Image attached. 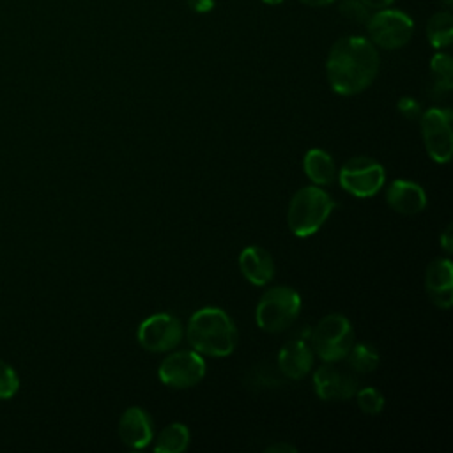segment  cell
<instances>
[{
    "label": "cell",
    "instance_id": "6da1fadb",
    "mask_svg": "<svg viewBox=\"0 0 453 453\" xmlns=\"http://www.w3.org/2000/svg\"><path fill=\"white\" fill-rule=\"evenodd\" d=\"M380 58L370 39L347 35L329 50L326 74L331 88L340 96H354L368 88L377 73Z\"/></svg>",
    "mask_w": 453,
    "mask_h": 453
},
{
    "label": "cell",
    "instance_id": "7a4b0ae2",
    "mask_svg": "<svg viewBox=\"0 0 453 453\" xmlns=\"http://www.w3.org/2000/svg\"><path fill=\"white\" fill-rule=\"evenodd\" d=\"M186 338L193 350L212 357H225L235 350L239 334L226 311L216 306H207L191 315L186 327Z\"/></svg>",
    "mask_w": 453,
    "mask_h": 453
},
{
    "label": "cell",
    "instance_id": "3957f363",
    "mask_svg": "<svg viewBox=\"0 0 453 453\" xmlns=\"http://www.w3.org/2000/svg\"><path fill=\"white\" fill-rule=\"evenodd\" d=\"M336 202L319 186H304L294 193L288 203L287 223L296 237L313 235L329 218Z\"/></svg>",
    "mask_w": 453,
    "mask_h": 453
},
{
    "label": "cell",
    "instance_id": "277c9868",
    "mask_svg": "<svg viewBox=\"0 0 453 453\" xmlns=\"http://www.w3.org/2000/svg\"><path fill=\"white\" fill-rule=\"evenodd\" d=\"M299 292L292 287L276 285L262 294L255 310V319L262 331L281 333L299 317Z\"/></svg>",
    "mask_w": 453,
    "mask_h": 453
},
{
    "label": "cell",
    "instance_id": "5b68a950",
    "mask_svg": "<svg viewBox=\"0 0 453 453\" xmlns=\"http://www.w3.org/2000/svg\"><path fill=\"white\" fill-rule=\"evenodd\" d=\"M311 343L315 354L326 363L345 359L354 343V331L349 319L340 313L322 317L311 333Z\"/></svg>",
    "mask_w": 453,
    "mask_h": 453
},
{
    "label": "cell",
    "instance_id": "8992f818",
    "mask_svg": "<svg viewBox=\"0 0 453 453\" xmlns=\"http://www.w3.org/2000/svg\"><path fill=\"white\" fill-rule=\"evenodd\" d=\"M366 30L372 44H377L382 50H398L411 41L414 21L403 11L384 7L370 14Z\"/></svg>",
    "mask_w": 453,
    "mask_h": 453
},
{
    "label": "cell",
    "instance_id": "52a82bcc",
    "mask_svg": "<svg viewBox=\"0 0 453 453\" xmlns=\"http://www.w3.org/2000/svg\"><path fill=\"white\" fill-rule=\"evenodd\" d=\"M338 180L347 193L357 198H370L382 189L386 172L380 163L366 156H356L340 168Z\"/></svg>",
    "mask_w": 453,
    "mask_h": 453
},
{
    "label": "cell",
    "instance_id": "ba28073f",
    "mask_svg": "<svg viewBox=\"0 0 453 453\" xmlns=\"http://www.w3.org/2000/svg\"><path fill=\"white\" fill-rule=\"evenodd\" d=\"M419 124L428 156L435 163H448L453 154L451 111L446 108H428L419 115Z\"/></svg>",
    "mask_w": 453,
    "mask_h": 453
},
{
    "label": "cell",
    "instance_id": "9c48e42d",
    "mask_svg": "<svg viewBox=\"0 0 453 453\" xmlns=\"http://www.w3.org/2000/svg\"><path fill=\"white\" fill-rule=\"evenodd\" d=\"M205 361L196 350H179L166 356L157 370V375L165 386L175 389H186L196 386L205 377Z\"/></svg>",
    "mask_w": 453,
    "mask_h": 453
},
{
    "label": "cell",
    "instance_id": "30bf717a",
    "mask_svg": "<svg viewBox=\"0 0 453 453\" xmlns=\"http://www.w3.org/2000/svg\"><path fill=\"white\" fill-rule=\"evenodd\" d=\"M182 324L170 313H156L138 326V343L147 352H168L182 340Z\"/></svg>",
    "mask_w": 453,
    "mask_h": 453
},
{
    "label": "cell",
    "instance_id": "8fae6325",
    "mask_svg": "<svg viewBox=\"0 0 453 453\" xmlns=\"http://www.w3.org/2000/svg\"><path fill=\"white\" fill-rule=\"evenodd\" d=\"M313 386L317 396L326 402L349 400L357 391V380L354 375L338 370L336 366L326 363L313 373Z\"/></svg>",
    "mask_w": 453,
    "mask_h": 453
},
{
    "label": "cell",
    "instance_id": "7c38bea8",
    "mask_svg": "<svg viewBox=\"0 0 453 453\" xmlns=\"http://www.w3.org/2000/svg\"><path fill=\"white\" fill-rule=\"evenodd\" d=\"M120 441L133 449H142L154 439L152 419L142 407H129L122 412L119 421Z\"/></svg>",
    "mask_w": 453,
    "mask_h": 453
},
{
    "label": "cell",
    "instance_id": "4fadbf2b",
    "mask_svg": "<svg viewBox=\"0 0 453 453\" xmlns=\"http://www.w3.org/2000/svg\"><path fill=\"white\" fill-rule=\"evenodd\" d=\"M425 287L435 306L448 310L453 304V265L448 258H437L426 267Z\"/></svg>",
    "mask_w": 453,
    "mask_h": 453
},
{
    "label": "cell",
    "instance_id": "5bb4252c",
    "mask_svg": "<svg viewBox=\"0 0 453 453\" xmlns=\"http://www.w3.org/2000/svg\"><path fill=\"white\" fill-rule=\"evenodd\" d=\"M386 202L393 211L411 216L421 212L426 207V193L419 184L398 179L389 184L386 191Z\"/></svg>",
    "mask_w": 453,
    "mask_h": 453
},
{
    "label": "cell",
    "instance_id": "9a60e30c",
    "mask_svg": "<svg viewBox=\"0 0 453 453\" xmlns=\"http://www.w3.org/2000/svg\"><path fill=\"white\" fill-rule=\"evenodd\" d=\"M313 365V352L310 345L297 338L287 342L278 352V368L280 372L292 380H299L306 377Z\"/></svg>",
    "mask_w": 453,
    "mask_h": 453
},
{
    "label": "cell",
    "instance_id": "2e32d148",
    "mask_svg": "<svg viewBox=\"0 0 453 453\" xmlns=\"http://www.w3.org/2000/svg\"><path fill=\"white\" fill-rule=\"evenodd\" d=\"M239 269L250 283L258 287L269 283L274 278L273 257L260 246H248L241 251Z\"/></svg>",
    "mask_w": 453,
    "mask_h": 453
},
{
    "label": "cell",
    "instance_id": "e0dca14e",
    "mask_svg": "<svg viewBox=\"0 0 453 453\" xmlns=\"http://www.w3.org/2000/svg\"><path fill=\"white\" fill-rule=\"evenodd\" d=\"M303 168L306 177L317 186H327L336 177V165L329 152L322 149H310L304 154Z\"/></svg>",
    "mask_w": 453,
    "mask_h": 453
},
{
    "label": "cell",
    "instance_id": "ac0fdd59",
    "mask_svg": "<svg viewBox=\"0 0 453 453\" xmlns=\"http://www.w3.org/2000/svg\"><path fill=\"white\" fill-rule=\"evenodd\" d=\"M189 430L182 423H170L165 426L154 444L156 453H180L189 446Z\"/></svg>",
    "mask_w": 453,
    "mask_h": 453
},
{
    "label": "cell",
    "instance_id": "d6986e66",
    "mask_svg": "<svg viewBox=\"0 0 453 453\" xmlns=\"http://www.w3.org/2000/svg\"><path fill=\"white\" fill-rule=\"evenodd\" d=\"M430 76H432V92L434 96H444L451 90L453 85V62L446 53H435L430 60Z\"/></svg>",
    "mask_w": 453,
    "mask_h": 453
},
{
    "label": "cell",
    "instance_id": "ffe728a7",
    "mask_svg": "<svg viewBox=\"0 0 453 453\" xmlns=\"http://www.w3.org/2000/svg\"><path fill=\"white\" fill-rule=\"evenodd\" d=\"M426 37L434 48H446L453 37V18L449 12H435L426 25Z\"/></svg>",
    "mask_w": 453,
    "mask_h": 453
},
{
    "label": "cell",
    "instance_id": "44dd1931",
    "mask_svg": "<svg viewBox=\"0 0 453 453\" xmlns=\"http://www.w3.org/2000/svg\"><path fill=\"white\" fill-rule=\"evenodd\" d=\"M345 357L349 361V366L359 373L373 372L379 365V352L368 343H352Z\"/></svg>",
    "mask_w": 453,
    "mask_h": 453
},
{
    "label": "cell",
    "instance_id": "7402d4cb",
    "mask_svg": "<svg viewBox=\"0 0 453 453\" xmlns=\"http://www.w3.org/2000/svg\"><path fill=\"white\" fill-rule=\"evenodd\" d=\"M356 398H357V405L365 414H380L384 409V396L380 391H377L375 388H363L359 391H356Z\"/></svg>",
    "mask_w": 453,
    "mask_h": 453
},
{
    "label": "cell",
    "instance_id": "603a6c76",
    "mask_svg": "<svg viewBox=\"0 0 453 453\" xmlns=\"http://www.w3.org/2000/svg\"><path fill=\"white\" fill-rule=\"evenodd\" d=\"M19 388L18 373L12 370L11 365L0 359V400L12 398Z\"/></svg>",
    "mask_w": 453,
    "mask_h": 453
},
{
    "label": "cell",
    "instance_id": "cb8c5ba5",
    "mask_svg": "<svg viewBox=\"0 0 453 453\" xmlns=\"http://www.w3.org/2000/svg\"><path fill=\"white\" fill-rule=\"evenodd\" d=\"M338 11L343 18H347L349 21H356V23H366L370 18V9L359 0H343L338 5Z\"/></svg>",
    "mask_w": 453,
    "mask_h": 453
},
{
    "label": "cell",
    "instance_id": "d4e9b609",
    "mask_svg": "<svg viewBox=\"0 0 453 453\" xmlns=\"http://www.w3.org/2000/svg\"><path fill=\"white\" fill-rule=\"evenodd\" d=\"M396 108H398V111H400L405 119H409V120L419 119V115H421L419 103H418L416 99H412V97H402V99L398 101Z\"/></svg>",
    "mask_w": 453,
    "mask_h": 453
},
{
    "label": "cell",
    "instance_id": "484cf974",
    "mask_svg": "<svg viewBox=\"0 0 453 453\" xmlns=\"http://www.w3.org/2000/svg\"><path fill=\"white\" fill-rule=\"evenodd\" d=\"M188 7L198 14H203V12H209L214 9L216 5V0H186Z\"/></svg>",
    "mask_w": 453,
    "mask_h": 453
},
{
    "label": "cell",
    "instance_id": "4316f807",
    "mask_svg": "<svg viewBox=\"0 0 453 453\" xmlns=\"http://www.w3.org/2000/svg\"><path fill=\"white\" fill-rule=\"evenodd\" d=\"M359 2H363L368 9H384V7H389L395 0H359Z\"/></svg>",
    "mask_w": 453,
    "mask_h": 453
},
{
    "label": "cell",
    "instance_id": "83f0119b",
    "mask_svg": "<svg viewBox=\"0 0 453 453\" xmlns=\"http://www.w3.org/2000/svg\"><path fill=\"white\" fill-rule=\"evenodd\" d=\"M441 246L449 253L451 251V248H453V244H451V226L448 225L446 228H444V232L441 234Z\"/></svg>",
    "mask_w": 453,
    "mask_h": 453
},
{
    "label": "cell",
    "instance_id": "f1b7e54d",
    "mask_svg": "<svg viewBox=\"0 0 453 453\" xmlns=\"http://www.w3.org/2000/svg\"><path fill=\"white\" fill-rule=\"evenodd\" d=\"M265 451H267V453H281V451H290V453H294V451H296V448H294V446H290V444H281V442H278V444L267 446V448H265Z\"/></svg>",
    "mask_w": 453,
    "mask_h": 453
},
{
    "label": "cell",
    "instance_id": "f546056e",
    "mask_svg": "<svg viewBox=\"0 0 453 453\" xmlns=\"http://www.w3.org/2000/svg\"><path fill=\"white\" fill-rule=\"evenodd\" d=\"M299 2H303L304 5H310V7H324V5L333 4L334 0H299Z\"/></svg>",
    "mask_w": 453,
    "mask_h": 453
},
{
    "label": "cell",
    "instance_id": "4dcf8cb0",
    "mask_svg": "<svg viewBox=\"0 0 453 453\" xmlns=\"http://www.w3.org/2000/svg\"><path fill=\"white\" fill-rule=\"evenodd\" d=\"M264 4H267V5H278V4H281L283 0H262Z\"/></svg>",
    "mask_w": 453,
    "mask_h": 453
}]
</instances>
